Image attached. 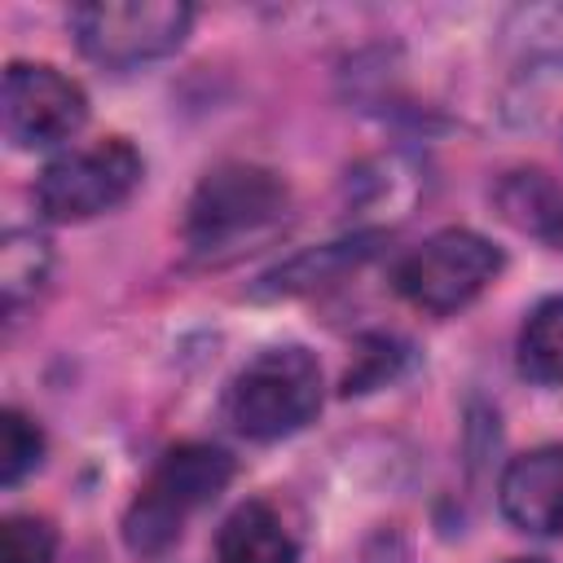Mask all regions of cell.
Masks as SVG:
<instances>
[{
    "instance_id": "1",
    "label": "cell",
    "mask_w": 563,
    "mask_h": 563,
    "mask_svg": "<svg viewBox=\"0 0 563 563\" xmlns=\"http://www.w3.org/2000/svg\"><path fill=\"white\" fill-rule=\"evenodd\" d=\"M290 211V189L273 167L224 163L207 172L185 207V242L202 260H229L264 242Z\"/></svg>"
},
{
    "instance_id": "2",
    "label": "cell",
    "mask_w": 563,
    "mask_h": 563,
    "mask_svg": "<svg viewBox=\"0 0 563 563\" xmlns=\"http://www.w3.org/2000/svg\"><path fill=\"white\" fill-rule=\"evenodd\" d=\"M233 479V457L216 444H176L158 457L150 471L145 488L136 493L128 519H123V541L132 554H163L176 537L180 523L216 501Z\"/></svg>"
},
{
    "instance_id": "3",
    "label": "cell",
    "mask_w": 563,
    "mask_h": 563,
    "mask_svg": "<svg viewBox=\"0 0 563 563\" xmlns=\"http://www.w3.org/2000/svg\"><path fill=\"white\" fill-rule=\"evenodd\" d=\"M321 409V365L308 347H268L229 383L224 413L246 440H282L308 427Z\"/></svg>"
},
{
    "instance_id": "4",
    "label": "cell",
    "mask_w": 563,
    "mask_h": 563,
    "mask_svg": "<svg viewBox=\"0 0 563 563\" xmlns=\"http://www.w3.org/2000/svg\"><path fill=\"white\" fill-rule=\"evenodd\" d=\"M75 44L106 70H132L176 53L194 26L185 0H92L70 13Z\"/></svg>"
},
{
    "instance_id": "5",
    "label": "cell",
    "mask_w": 563,
    "mask_h": 563,
    "mask_svg": "<svg viewBox=\"0 0 563 563\" xmlns=\"http://www.w3.org/2000/svg\"><path fill=\"white\" fill-rule=\"evenodd\" d=\"M501 264H506L501 246H493L484 233L440 229L422 246L400 255L391 282H396L400 299H409L413 308H422L431 317H449V312L466 308L475 295H484L493 286V277L501 273Z\"/></svg>"
},
{
    "instance_id": "6",
    "label": "cell",
    "mask_w": 563,
    "mask_h": 563,
    "mask_svg": "<svg viewBox=\"0 0 563 563\" xmlns=\"http://www.w3.org/2000/svg\"><path fill=\"white\" fill-rule=\"evenodd\" d=\"M141 154L123 136H106L57 154L35 180V207L53 224H79L114 211L141 185Z\"/></svg>"
},
{
    "instance_id": "7",
    "label": "cell",
    "mask_w": 563,
    "mask_h": 563,
    "mask_svg": "<svg viewBox=\"0 0 563 563\" xmlns=\"http://www.w3.org/2000/svg\"><path fill=\"white\" fill-rule=\"evenodd\" d=\"M88 119V92L44 62H9L0 88V123L18 150L70 141Z\"/></svg>"
},
{
    "instance_id": "8",
    "label": "cell",
    "mask_w": 563,
    "mask_h": 563,
    "mask_svg": "<svg viewBox=\"0 0 563 563\" xmlns=\"http://www.w3.org/2000/svg\"><path fill=\"white\" fill-rule=\"evenodd\" d=\"M501 515L532 537H559L563 532V444H541L501 471L497 484Z\"/></svg>"
},
{
    "instance_id": "9",
    "label": "cell",
    "mask_w": 563,
    "mask_h": 563,
    "mask_svg": "<svg viewBox=\"0 0 563 563\" xmlns=\"http://www.w3.org/2000/svg\"><path fill=\"white\" fill-rule=\"evenodd\" d=\"M220 563H299V545L268 501H242L216 537Z\"/></svg>"
},
{
    "instance_id": "10",
    "label": "cell",
    "mask_w": 563,
    "mask_h": 563,
    "mask_svg": "<svg viewBox=\"0 0 563 563\" xmlns=\"http://www.w3.org/2000/svg\"><path fill=\"white\" fill-rule=\"evenodd\" d=\"M497 202L506 211V220H515L519 229L537 233L541 242H550L554 251H563V185H554L545 172H515L501 180Z\"/></svg>"
},
{
    "instance_id": "11",
    "label": "cell",
    "mask_w": 563,
    "mask_h": 563,
    "mask_svg": "<svg viewBox=\"0 0 563 563\" xmlns=\"http://www.w3.org/2000/svg\"><path fill=\"white\" fill-rule=\"evenodd\" d=\"M53 264V246L35 229H9L0 242V295H4V317L18 321V312L40 295L44 277Z\"/></svg>"
},
{
    "instance_id": "12",
    "label": "cell",
    "mask_w": 563,
    "mask_h": 563,
    "mask_svg": "<svg viewBox=\"0 0 563 563\" xmlns=\"http://www.w3.org/2000/svg\"><path fill=\"white\" fill-rule=\"evenodd\" d=\"M374 242H378V233H356L352 242H330V246H317L308 255H295L290 264H282L277 273L264 277V290L268 295H295V290L325 286L343 268H356L361 260H369L374 255Z\"/></svg>"
},
{
    "instance_id": "13",
    "label": "cell",
    "mask_w": 563,
    "mask_h": 563,
    "mask_svg": "<svg viewBox=\"0 0 563 563\" xmlns=\"http://www.w3.org/2000/svg\"><path fill=\"white\" fill-rule=\"evenodd\" d=\"M519 369L532 383L563 387V295L541 299L519 330Z\"/></svg>"
},
{
    "instance_id": "14",
    "label": "cell",
    "mask_w": 563,
    "mask_h": 563,
    "mask_svg": "<svg viewBox=\"0 0 563 563\" xmlns=\"http://www.w3.org/2000/svg\"><path fill=\"white\" fill-rule=\"evenodd\" d=\"M44 457V431L31 413L4 409L0 413V484L13 488L26 471H35Z\"/></svg>"
},
{
    "instance_id": "15",
    "label": "cell",
    "mask_w": 563,
    "mask_h": 563,
    "mask_svg": "<svg viewBox=\"0 0 563 563\" xmlns=\"http://www.w3.org/2000/svg\"><path fill=\"white\" fill-rule=\"evenodd\" d=\"M57 528L44 515H9L0 528V563H53Z\"/></svg>"
},
{
    "instance_id": "16",
    "label": "cell",
    "mask_w": 563,
    "mask_h": 563,
    "mask_svg": "<svg viewBox=\"0 0 563 563\" xmlns=\"http://www.w3.org/2000/svg\"><path fill=\"white\" fill-rule=\"evenodd\" d=\"M400 356H405V352H396V339H387V334L369 339V343H365V352H361V365L343 374V391L352 396V391H369V387H378L383 378H391V374H396Z\"/></svg>"
},
{
    "instance_id": "17",
    "label": "cell",
    "mask_w": 563,
    "mask_h": 563,
    "mask_svg": "<svg viewBox=\"0 0 563 563\" xmlns=\"http://www.w3.org/2000/svg\"><path fill=\"white\" fill-rule=\"evenodd\" d=\"M510 563H545V559H510Z\"/></svg>"
}]
</instances>
